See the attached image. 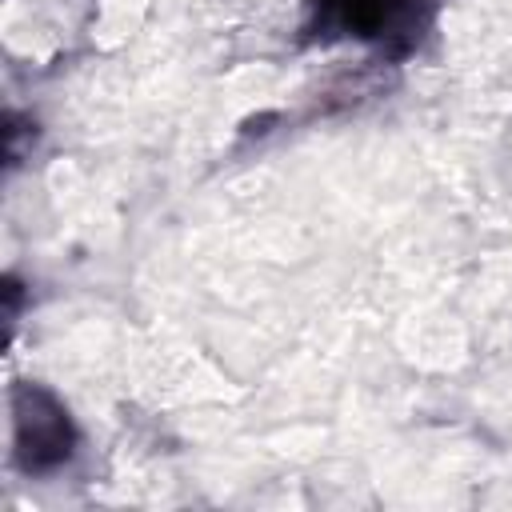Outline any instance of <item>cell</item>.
Listing matches in <instances>:
<instances>
[{
    "label": "cell",
    "instance_id": "obj_1",
    "mask_svg": "<svg viewBox=\"0 0 512 512\" xmlns=\"http://www.w3.org/2000/svg\"><path fill=\"white\" fill-rule=\"evenodd\" d=\"M12 456L16 468H24L28 476H44L56 472L72 448H76V428L64 412V404L40 388V384H20L12 392Z\"/></svg>",
    "mask_w": 512,
    "mask_h": 512
},
{
    "label": "cell",
    "instance_id": "obj_2",
    "mask_svg": "<svg viewBox=\"0 0 512 512\" xmlns=\"http://www.w3.org/2000/svg\"><path fill=\"white\" fill-rule=\"evenodd\" d=\"M424 8L432 0H316V28L324 36H356L392 44L404 40V48L420 36Z\"/></svg>",
    "mask_w": 512,
    "mask_h": 512
}]
</instances>
